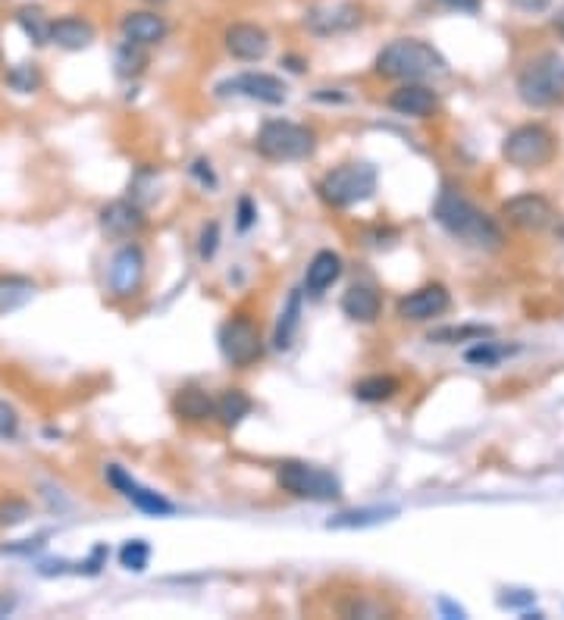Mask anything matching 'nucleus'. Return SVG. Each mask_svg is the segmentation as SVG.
<instances>
[{
    "instance_id": "obj_1",
    "label": "nucleus",
    "mask_w": 564,
    "mask_h": 620,
    "mask_svg": "<svg viewBox=\"0 0 564 620\" xmlns=\"http://www.w3.org/2000/svg\"><path fill=\"white\" fill-rule=\"evenodd\" d=\"M433 220L449 232L458 242L477 248V251H499L505 235H502V226L483 213L474 201L464 198L455 188H445L436 198V207H433Z\"/></svg>"
},
{
    "instance_id": "obj_2",
    "label": "nucleus",
    "mask_w": 564,
    "mask_h": 620,
    "mask_svg": "<svg viewBox=\"0 0 564 620\" xmlns=\"http://www.w3.org/2000/svg\"><path fill=\"white\" fill-rule=\"evenodd\" d=\"M373 73L392 82H423L449 73V63L423 38H395L373 60Z\"/></svg>"
},
{
    "instance_id": "obj_3",
    "label": "nucleus",
    "mask_w": 564,
    "mask_h": 620,
    "mask_svg": "<svg viewBox=\"0 0 564 620\" xmlns=\"http://www.w3.org/2000/svg\"><path fill=\"white\" fill-rule=\"evenodd\" d=\"M517 94L527 107H555L564 101V57L558 51H539L517 73Z\"/></svg>"
},
{
    "instance_id": "obj_4",
    "label": "nucleus",
    "mask_w": 564,
    "mask_h": 620,
    "mask_svg": "<svg viewBox=\"0 0 564 620\" xmlns=\"http://www.w3.org/2000/svg\"><path fill=\"white\" fill-rule=\"evenodd\" d=\"M254 151L273 163L308 160L317 151V132L289 119H267L254 135Z\"/></svg>"
},
{
    "instance_id": "obj_5",
    "label": "nucleus",
    "mask_w": 564,
    "mask_h": 620,
    "mask_svg": "<svg viewBox=\"0 0 564 620\" xmlns=\"http://www.w3.org/2000/svg\"><path fill=\"white\" fill-rule=\"evenodd\" d=\"M376 182H380V176H376V166L364 163V160H355V163H342V166H336V170H329L320 179L317 192L329 207L345 210V207L370 201L376 195Z\"/></svg>"
},
{
    "instance_id": "obj_6",
    "label": "nucleus",
    "mask_w": 564,
    "mask_h": 620,
    "mask_svg": "<svg viewBox=\"0 0 564 620\" xmlns=\"http://www.w3.org/2000/svg\"><path fill=\"white\" fill-rule=\"evenodd\" d=\"M276 483L282 492H289L295 498H308V502H339L342 498L339 476L308 461H279Z\"/></svg>"
},
{
    "instance_id": "obj_7",
    "label": "nucleus",
    "mask_w": 564,
    "mask_h": 620,
    "mask_svg": "<svg viewBox=\"0 0 564 620\" xmlns=\"http://www.w3.org/2000/svg\"><path fill=\"white\" fill-rule=\"evenodd\" d=\"M555 151H558L555 135L539 123L517 126L502 141V157L511 166H517V170H539V166H546L555 157Z\"/></svg>"
},
{
    "instance_id": "obj_8",
    "label": "nucleus",
    "mask_w": 564,
    "mask_h": 620,
    "mask_svg": "<svg viewBox=\"0 0 564 620\" xmlns=\"http://www.w3.org/2000/svg\"><path fill=\"white\" fill-rule=\"evenodd\" d=\"M217 345H220V354L232 367H251L257 357L264 354L261 329H257L248 317L223 320V326L217 332Z\"/></svg>"
},
{
    "instance_id": "obj_9",
    "label": "nucleus",
    "mask_w": 564,
    "mask_h": 620,
    "mask_svg": "<svg viewBox=\"0 0 564 620\" xmlns=\"http://www.w3.org/2000/svg\"><path fill=\"white\" fill-rule=\"evenodd\" d=\"M364 22V10L348 0H329V4H317L304 13V26L317 38H333V35H348L355 32Z\"/></svg>"
},
{
    "instance_id": "obj_10",
    "label": "nucleus",
    "mask_w": 564,
    "mask_h": 620,
    "mask_svg": "<svg viewBox=\"0 0 564 620\" xmlns=\"http://www.w3.org/2000/svg\"><path fill=\"white\" fill-rule=\"evenodd\" d=\"M145 270H148V260H145V251L138 245H123L120 251L113 254L110 260V270H107V289L113 298H135L141 282H145Z\"/></svg>"
},
{
    "instance_id": "obj_11",
    "label": "nucleus",
    "mask_w": 564,
    "mask_h": 620,
    "mask_svg": "<svg viewBox=\"0 0 564 620\" xmlns=\"http://www.w3.org/2000/svg\"><path fill=\"white\" fill-rule=\"evenodd\" d=\"M449 307H452V292L445 289L442 282H427V285H420V289L398 298L395 314L408 323H427V320L442 317Z\"/></svg>"
},
{
    "instance_id": "obj_12",
    "label": "nucleus",
    "mask_w": 564,
    "mask_h": 620,
    "mask_svg": "<svg viewBox=\"0 0 564 620\" xmlns=\"http://www.w3.org/2000/svg\"><path fill=\"white\" fill-rule=\"evenodd\" d=\"M226 94H242V98L279 107V104H286L289 88L279 76H270V73H242L217 85V98H226Z\"/></svg>"
},
{
    "instance_id": "obj_13",
    "label": "nucleus",
    "mask_w": 564,
    "mask_h": 620,
    "mask_svg": "<svg viewBox=\"0 0 564 620\" xmlns=\"http://www.w3.org/2000/svg\"><path fill=\"white\" fill-rule=\"evenodd\" d=\"M107 483L120 492L126 502H132L141 514H151V517H170L176 514V505L167 502L160 492L148 489V486H141L135 476H129L120 464H107Z\"/></svg>"
},
{
    "instance_id": "obj_14",
    "label": "nucleus",
    "mask_w": 564,
    "mask_h": 620,
    "mask_svg": "<svg viewBox=\"0 0 564 620\" xmlns=\"http://www.w3.org/2000/svg\"><path fill=\"white\" fill-rule=\"evenodd\" d=\"M502 217L517 226V229H524V232H543L552 226L555 220V207L543 198V195H517V198H508L502 204Z\"/></svg>"
},
{
    "instance_id": "obj_15",
    "label": "nucleus",
    "mask_w": 564,
    "mask_h": 620,
    "mask_svg": "<svg viewBox=\"0 0 564 620\" xmlns=\"http://www.w3.org/2000/svg\"><path fill=\"white\" fill-rule=\"evenodd\" d=\"M223 44L229 57L242 60V63H257L270 54V32L257 22H232L223 32Z\"/></svg>"
},
{
    "instance_id": "obj_16",
    "label": "nucleus",
    "mask_w": 564,
    "mask_h": 620,
    "mask_svg": "<svg viewBox=\"0 0 564 620\" xmlns=\"http://www.w3.org/2000/svg\"><path fill=\"white\" fill-rule=\"evenodd\" d=\"M439 107V94L423 85V82H402L389 94V110L398 116H411V119H427Z\"/></svg>"
},
{
    "instance_id": "obj_17",
    "label": "nucleus",
    "mask_w": 564,
    "mask_h": 620,
    "mask_svg": "<svg viewBox=\"0 0 564 620\" xmlns=\"http://www.w3.org/2000/svg\"><path fill=\"white\" fill-rule=\"evenodd\" d=\"M120 35H123V41L154 47L170 35V22L154 10H129L120 19Z\"/></svg>"
},
{
    "instance_id": "obj_18",
    "label": "nucleus",
    "mask_w": 564,
    "mask_h": 620,
    "mask_svg": "<svg viewBox=\"0 0 564 620\" xmlns=\"http://www.w3.org/2000/svg\"><path fill=\"white\" fill-rule=\"evenodd\" d=\"M104 235L110 238H120V242H126V238H135L141 229L148 226L145 220V210H141V204L135 201H113L101 210V217H98Z\"/></svg>"
},
{
    "instance_id": "obj_19",
    "label": "nucleus",
    "mask_w": 564,
    "mask_h": 620,
    "mask_svg": "<svg viewBox=\"0 0 564 620\" xmlns=\"http://www.w3.org/2000/svg\"><path fill=\"white\" fill-rule=\"evenodd\" d=\"M170 408L182 423H207V420L217 417V398L210 392H204L201 386H182L173 395Z\"/></svg>"
},
{
    "instance_id": "obj_20",
    "label": "nucleus",
    "mask_w": 564,
    "mask_h": 620,
    "mask_svg": "<svg viewBox=\"0 0 564 620\" xmlns=\"http://www.w3.org/2000/svg\"><path fill=\"white\" fill-rule=\"evenodd\" d=\"M380 310H383V298L367 282L348 285V292L342 295V314L355 323H376Z\"/></svg>"
},
{
    "instance_id": "obj_21",
    "label": "nucleus",
    "mask_w": 564,
    "mask_h": 620,
    "mask_svg": "<svg viewBox=\"0 0 564 620\" xmlns=\"http://www.w3.org/2000/svg\"><path fill=\"white\" fill-rule=\"evenodd\" d=\"M94 26L82 16H60V19H51V44L63 47V51H88L94 44Z\"/></svg>"
},
{
    "instance_id": "obj_22",
    "label": "nucleus",
    "mask_w": 564,
    "mask_h": 620,
    "mask_svg": "<svg viewBox=\"0 0 564 620\" xmlns=\"http://www.w3.org/2000/svg\"><path fill=\"white\" fill-rule=\"evenodd\" d=\"M342 257L336 251H317L311 257V264H308V273H304V289H308L311 295H323L329 285L339 282L342 276Z\"/></svg>"
},
{
    "instance_id": "obj_23",
    "label": "nucleus",
    "mask_w": 564,
    "mask_h": 620,
    "mask_svg": "<svg viewBox=\"0 0 564 620\" xmlns=\"http://www.w3.org/2000/svg\"><path fill=\"white\" fill-rule=\"evenodd\" d=\"M351 392H355V398L364 404H383L402 392V379H395L389 373H373V376L358 379V383L351 386Z\"/></svg>"
},
{
    "instance_id": "obj_24",
    "label": "nucleus",
    "mask_w": 564,
    "mask_h": 620,
    "mask_svg": "<svg viewBox=\"0 0 564 620\" xmlns=\"http://www.w3.org/2000/svg\"><path fill=\"white\" fill-rule=\"evenodd\" d=\"M35 282L26 276H0V317L13 314V310L26 307L35 298Z\"/></svg>"
},
{
    "instance_id": "obj_25",
    "label": "nucleus",
    "mask_w": 564,
    "mask_h": 620,
    "mask_svg": "<svg viewBox=\"0 0 564 620\" xmlns=\"http://www.w3.org/2000/svg\"><path fill=\"white\" fill-rule=\"evenodd\" d=\"M298 326H301V292H292L286 307H282V314H279V323H276V332H273V345L279 351L292 348Z\"/></svg>"
},
{
    "instance_id": "obj_26",
    "label": "nucleus",
    "mask_w": 564,
    "mask_h": 620,
    "mask_svg": "<svg viewBox=\"0 0 564 620\" xmlns=\"http://www.w3.org/2000/svg\"><path fill=\"white\" fill-rule=\"evenodd\" d=\"M16 26L22 29V35H26L35 47H44L47 41H51V19L44 16L41 7H19L16 10Z\"/></svg>"
},
{
    "instance_id": "obj_27",
    "label": "nucleus",
    "mask_w": 564,
    "mask_h": 620,
    "mask_svg": "<svg viewBox=\"0 0 564 620\" xmlns=\"http://www.w3.org/2000/svg\"><path fill=\"white\" fill-rule=\"evenodd\" d=\"M251 398L242 392V389H226L220 398H217V417H220V423L226 426V429H232V426H239L248 414H251Z\"/></svg>"
},
{
    "instance_id": "obj_28",
    "label": "nucleus",
    "mask_w": 564,
    "mask_h": 620,
    "mask_svg": "<svg viewBox=\"0 0 564 620\" xmlns=\"http://www.w3.org/2000/svg\"><path fill=\"white\" fill-rule=\"evenodd\" d=\"M398 514V508H361V511H348V514H339L326 523L329 530H361V527H373V523H383V520H392Z\"/></svg>"
},
{
    "instance_id": "obj_29",
    "label": "nucleus",
    "mask_w": 564,
    "mask_h": 620,
    "mask_svg": "<svg viewBox=\"0 0 564 620\" xmlns=\"http://www.w3.org/2000/svg\"><path fill=\"white\" fill-rule=\"evenodd\" d=\"M489 336H492L489 326H445V329L430 332V342L458 345V342H480V339H489Z\"/></svg>"
},
{
    "instance_id": "obj_30",
    "label": "nucleus",
    "mask_w": 564,
    "mask_h": 620,
    "mask_svg": "<svg viewBox=\"0 0 564 620\" xmlns=\"http://www.w3.org/2000/svg\"><path fill=\"white\" fill-rule=\"evenodd\" d=\"M120 564L129 570V574H145L151 564V545L145 539H129L120 548Z\"/></svg>"
},
{
    "instance_id": "obj_31",
    "label": "nucleus",
    "mask_w": 564,
    "mask_h": 620,
    "mask_svg": "<svg viewBox=\"0 0 564 620\" xmlns=\"http://www.w3.org/2000/svg\"><path fill=\"white\" fill-rule=\"evenodd\" d=\"M145 63H148L145 47L132 44V41L120 44V51H116V73H120V76H138L141 69H145Z\"/></svg>"
},
{
    "instance_id": "obj_32",
    "label": "nucleus",
    "mask_w": 564,
    "mask_h": 620,
    "mask_svg": "<svg viewBox=\"0 0 564 620\" xmlns=\"http://www.w3.org/2000/svg\"><path fill=\"white\" fill-rule=\"evenodd\" d=\"M505 354H508V348H499L496 342H483V339H480L474 348L464 351V361L474 364V367H496Z\"/></svg>"
},
{
    "instance_id": "obj_33",
    "label": "nucleus",
    "mask_w": 564,
    "mask_h": 620,
    "mask_svg": "<svg viewBox=\"0 0 564 620\" xmlns=\"http://www.w3.org/2000/svg\"><path fill=\"white\" fill-rule=\"evenodd\" d=\"M7 85L19 94H32L41 85V73L35 69V63H16L7 73Z\"/></svg>"
},
{
    "instance_id": "obj_34",
    "label": "nucleus",
    "mask_w": 564,
    "mask_h": 620,
    "mask_svg": "<svg viewBox=\"0 0 564 620\" xmlns=\"http://www.w3.org/2000/svg\"><path fill=\"white\" fill-rule=\"evenodd\" d=\"M32 517V505L26 498H4L0 502V527H19Z\"/></svg>"
},
{
    "instance_id": "obj_35",
    "label": "nucleus",
    "mask_w": 564,
    "mask_h": 620,
    "mask_svg": "<svg viewBox=\"0 0 564 620\" xmlns=\"http://www.w3.org/2000/svg\"><path fill=\"white\" fill-rule=\"evenodd\" d=\"M217 248H220V223L210 220V223H204V229L198 235V257L201 260H214Z\"/></svg>"
},
{
    "instance_id": "obj_36",
    "label": "nucleus",
    "mask_w": 564,
    "mask_h": 620,
    "mask_svg": "<svg viewBox=\"0 0 564 620\" xmlns=\"http://www.w3.org/2000/svg\"><path fill=\"white\" fill-rule=\"evenodd\" d=\"M339 611H342L345 617H383V614H389L386 605H380V602H367V599H355V602L342 605Z\"/></svg>"
},
{
    "instance_id": "obj_37",
    "label": "nucleus",
    "mask_w": 564,
    "mask_h": 620,
    "mask_svg": "<svg viewBox=\"0 0 564 620\" xmlns=\"http://www.w3.org/2000/svg\"><path fill=\"white\" fill-rule=\"evenodd\" d=\"M19 433V414L13 404L0 401V439H16Z\"/></svg>"
},
{
    "instance_id": "obj_38",
    "label": "nucleus",
    "mask_w": 564,
    "mask_h": 620,
    "mask_svg": "<svg viewBox=\"0 0 564 620\" xmlns=\"http://www.w3.org/2000/svg\"><path fill=\"white\" fill-rule=\"evenodd\" d=\"M104 561H107V545H94V552L76 567L79 570V574H101V567H104Z\"/></svg>"
},
{
    "instance_id": "obj_39",
    "label": "nucleus",
    "mask_w": 564,
    "mask_h": 620,
    "mask_svg": "<svg viewBox=\"0 0 564 620\" xmlns=\"http://www.w3.org/2000/svg\"><path fill=\"white\" fill-rule=\"evenodd\" d=\"M192 176L204 185V188H217V173H214V166H210V160L198 157L192 163Z\"/></svg>"
},
{
    "instance_id": "obj_40",
    "label": "nucleus",
    "mask_w": 564,
    "mask_h": 620,
    "mask_svg": "<svg viewBox=\"0 0 564 620\" xmlns=\"http://www.w3.org/2000/svg\"><path fill=\"white\" fill-rule=\"evenodd\" d=\"M254 223H257V207H254L251 198H242L239 201V220H235V226H239V232H248Z\"/></svg>"
},
{
    "instance_id": "obj_41",
    "label": "nucleus",
    "mask_w": 564,
    "mask_h": 620,
    "mask_svg": "<svg viewBox=\"0 0 564 620\" xmlns=\"http://www.w3.org/2000/svg\"><path fill=\"white\" fill-rule=\"evenodd\" d=\"M511 7L521 13H546L552 7V0H511Z\"/></svg>"
},
{
    "instance_id": "obj_42",
    "label": "nucleus",
    "mask_w": 564,
    "mask_h": 620,
    "mask_svg": "<svg viewBox=\"0 0 564 620\" xmlns=\"http://www.w3.org/2000/svg\"><path fill=\"white\" fill-rule=\"evenodd\" d=\"M527 602H533L530 592H524V595H502V599H499L502 608H517V605H527Z\"/></svg>"
},
{
    "instance_id": "obj_43",
    "label": "nucleus",
    "mask_w": 564,
    "mask_h": 620,
    "mask_svg": "<svg viewBox=\"0 0 564 620\" xmlns=\"http://www.w3.org/2000/svg\"><path fill=\"white\" fill-rule=\"evenodd\" d=\"M439 4L445 7H455V10H467V13H474L480 7V0H439Z\"/></svg>"
},
{
    "instance_id": "obj_44",
    "label": "nucleus",
    "mask_w": 564,
    "mask_h": 620,
    "mask_svg": "<svg viewBox=\"0 0 564 620\" xmlns=\"http://www.w3.org/2000/svg\"><path fill=\"white\" fill-rule=\"evenodd\" d=\"M282 66H289L292 73H304V69H308V60L295 57V54H286V57H282Z\"/></svg>"
},
{
    "instance_id": "obj_45",
    "label": "nucleus",
    "mask_w": 564,
    "mask_h": 620,
    "mask_svg": "<svg viewBox=\"0 0 564 620\" xmlns=\"http://www.w3.org/2000/svg\"><path fill=\"white\" fill-rule=\"evenodd\" d=\"M552 29H555V32H558V38L564 41V7L552 16Z\"/></svg>"
}]
</instances>
